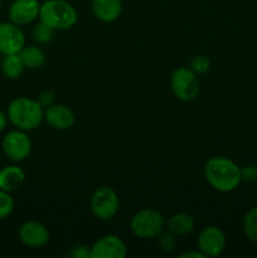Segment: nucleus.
<instances>
[{"mask_svg": "<svg viewBox=\"0 0 257 258\" xmlns=\"http://www.w3.org/2000/svg\"><path fill=\"white\" fill-rule=\"evenodd\" d=\"M19 55L25 68H29V70H39L45 64V60H47L44 50L39 47V44L24 45V48L19 52Z\"/></svg>", "mask_w": 257, "mask_h": 258, "instance_id": "17", "label": "nucleus"}, {"mask_svg": "<svg viewBox=\"0 0 257 258\" xmlns=\"http://www.w3.org/2000/svg\"><path fill=\"white\" fill-rule=\"evenodd\" d=\"M92 13L102 23H113L122 13L121 0H92Z\"/></svg>", "mask_w": 257, "mask_h": 258, "instance_id": "14", "label": "nucleus"}, {"mask_svg": "<svg viewBox=\"0 0 257 258\" xmlns=\"http://www.w3.org/2000/svg\"><path fill=\"white\" fill-rule=\"evenodd\" d=\"M2 8H3V3H2V0H0V10H2Z\"/></svg>", "mask_w": 257, "mask_h": 258, "instance_id": "29", "label": "nucleus"}, {"mask_svg": "<svg viewBox=\"0 0 257 258\" xmlns=\"http://www.w3.org/2000/svg\"><path fill=\"white\" fill-rule=\"evenodd\" d=\"M25 45V34L22 27L9 22L0 23V53L3 55L19 53Z\"/></svg>", "mask_w": 257, "mask_h": 258, "instance_id": "10", "label": "nucleus"}, {"mask_svg": "<svg viewBox=\"0 0 257 258\" xmlns=\"http://www.w3.org/2000/svg\"><path fill=\"white\" fill-rule=\"evenodd\" d=\"M165 219L163 214L153 208H145L136 212L130 221L131 232L138 238H155L163 232Z\"/></svg>", "mask_w": 257, "mask_h": 258, "instance_id": "4", "label": "nucleus"}, {"mask_svg": "<svg viewBox=\"0 0 257 258\" xmlns=\"http://www.w3.org/2000/svg\"><path fill=\"white\" fill-rule=\"evenodd\" d=\"M166 226H168V231H170L175 236L181 237L193 232L194 227H196V221L190 214L185 213V212H178L169 218Z\"/></svg>", "mask_w": 257, "mask_h": 258, "instance_id": "16", "label": "nucleus"}, {"mask_svg": "<svg viewBox=\"0 0 257 258\" xmlns=\"http://www.w3.org/2000/svg\"><path fill=\"white\" fill-rule=\"evenodd\" d=\"M18 237L24 246L39 248L49 242L50 233L47 226L37 221H27L19 227Z\"/></svg>", "mask_w": 257, "mask_h": 258, "instance_id": "11", "label": "nucleus"}, {"mask_svg": "<svg viewBox=\"0 0 257 258\" xmlns=\"http://www.w3.org/2000/svg\"><path fill=\"white\" fill-rule=\"evenodd\" d=\"M37 101L40 103V106H42V107L45 110L47 107L52 106L53 103H55L54 92H53V91H50V90L43 91V92L40 93L39 96H38Z\"/></svg>", "mask_w": 257, "mask_h": 258, "instance_id": "26", "label": "nucleus"}, {"mask_svg": "<svg viewBox=\"0 0 257 258\" xmlns=\"http://www.w3.org/2000/svg\"><path fill=\"white\" fill-rule=\"evenodd\" d=\"M0 70L3 75L9 80H18L24 73L25 66L20 58L19 53L5 54L0 62Z\"/></svg>", "mask_w": 257, "mask_h": 258, "instance_id": "18", "label": "nucleus"}, {"mask_svg": "<svg viewBox=\"0 0 257 258\" xmlns=\"http://www.w3.org/2000/svg\"><path fill=\"white\" fill-rule=\"evenodd\" d=\"M179 257L180 258H206V256H204L199 249H197V251L184 252V253H181Z\"/></svg>", "mask_w": 257, "mask_h": 258, "instance_id": "27", "label": "nucleus"}, {"mask_svg": "<svg viewBox=\"0 0 257 258\" xmlns=\"http://www.w3.org/2000/svg\"><path fill=\"white\" fill-rule=\"evenodd\" d=\"M8 122H9V120H8L7 113H4L2 110H0V134L4 133L5 128H7L8 126Z\"/></svg>", "mask_w": 257, "mask_h": 258, "instance_id": "28", "label": "nucleus"}, {"mask_svg": "<svg viewBox=\"0 0 257 258\" xmlns=\"http://www.w3.org/2000/svg\"><path fill=\"white\" fill-rule=\"evenodd\" d=\"M39 22L53 30H68L78 20L76 8L66 0H45L40 4Z\"/></svg>", "mask_w": 257, "mask_h": 258, "instance_id": "3", "label": "nucleus"}, {"mask_svg": "<svg viewBox=\"0 0 257 258\" xmlns=\"http://www.w3.org/2000/svg\"><path fill=\"white\" fill-rule=\"evenodd\" d=\"M90 208L97 219L110 221L120 209V199L117 193L110 186H100L91 196Z\"/></svg>", "mask_w": 257, "mask_h": 258, "instance_id": "6", "label": "nucleus"}, {"mask_svg": "<svg viewBox=\"0 0 257 258\" xmlns=\"http://www.w3.org/2000/svg\"><path fill=\"white\" fill-rule=\"evenodd\" d=\"M206 180L214 190L229 193L236 190L242 181L241 168L226 156H213L204 166Z\"/></svg>", "mask_w": 257, "mask_h": 258, "instance_id": "1", "label": "nucleus"}, {"mask_svg": "<svg viewBox=\"0 0 257 258\" xmlns=\"http://www.w3.org/2000/svg\"><path fill=\"white\" fill-rule=\"evenodd\" d=\"M243 231L247 239L257 244V206L252 207L243 218Z\"/></svg>", "mask_w": 257, "mask_h": 258, "instance_id": "19", "label": "nucleus"}, {"mask_svg": "<svg viewBox=\"0 0 257 258\" xmlns=\"http://www.w3.org/2000/svg\"><path fill=\"white\" fill-rule=\"evenodd\" d=\"M67 256L71 258H91V247L86 244H76L71 247L67 252Z\"/></svg>", "mask_w": 257, "mask_h": 258, "instance_id": "24", "label": "nucleus"}, {"mask_svg": "<svg viewBox=\"0 0 257 258\" xmlns=\"http://www.w3.org/2000/svg\"><path fill=\"white\" fill-rule=\"evenodd\" d=\"M14 199H13L12 193L2 190L0 189V221L9 218L14 212Z\"/></svg>", "mask_w": 257, "mask_h": 258, "instance_id": "22", "label": "nucleus"}, {"mask_svg": "<svg viewBox=\"0 0 257 258\" xmlns=\"http://www.w3.org/2000/svg\"><path fill=\"white\" fill-rule=\"evenodd\" d=\"M39 9V0H14L8 10V17L12 23L24 27L38 19Z\"/></svg>", "mask_w": 257, "mask_h": 258, "instance_id": "12", "label": "nucleus"}, {"mask_svg": "<svg viewBox=\"0 0 257 258\" xmlns=\"http://www.w3.org/2000/svg\"><path fill=\"white\" fill-rule=\"evenodd\" d=\"M158 246L165 253H170L176 249L178 246V236L171 233L170 231L161 232L158 236Z\"/></svg>", "mask_w": 257, "mask_h": 258, "instance_id": "21", "label": "nucleus"}, {"mask_svg": "<svg viewBox=\"0 0 257 258\" xmlns=\"http://www.w3.org/2000/svg\"><path fill=\"white\" fill-rule=\"evenodd\" d=\"M189 68L198 76L206 75L211 70V60L207 55H196L191 58Z\"/></svg>", "mask_w": 257, "mask_h": 258, "instance_id": "23", "label": "nucleus"}, {"mask_svg": "<svg viewBox=\"0 0 257 258\" xmlns=\"http://www.w3.org/2000/svg\"><path fill=\"white\" fill-rule=\"evenodd\" d=\"M127 247L121 237L106 234L91 246V258H125Z\"/></svg>", "mask_w": 257, "mask_h": 258, "instance_id": "9", "label": "nucleus"}, {"mask_svg": "<svg viewBox=\"0 0 257 258\" xmlns=\"http://www.w3.org/2000/svg\"><path fill=\"white\" fill-rule=\"evenodd\" d=\"M170 86L174 96L181 102H190L196 100L201 91L198 75L189 67H178L173 71Z\"/></svg>", "mask_w": 257, "mask_h": 258, "instance_id": "5", "label": "nucleus"}, {"mask_svg": "<svg viewBox=\"0 0 257 258\" xmlns=\"http://www.w3.org/2000/svg\"><path fill=\"white\" fill-rule=\"evenodd\" d=\"M25 171L19 165H7L0 169V189L14 193L24 184Z\"/></svg>", "mask_w": 257, "mask_h": 258, "instance_id": "15", "label": "nucleus"}, {"mask_svg": "<svg viewBox=\"0 0 257 258\" xmlns=\"http://www.w3.org/2000/svg\"><path fill=\"white\" fill-rule=\"evenodd\" d=\"M226 234L219 227L207 226L199 232L197 238L198 249L206 257H218L226 248Z\"/></svg>", "mask_w": 257, "mask_h": 258, "instance_id": "8", "label": "nucleus"}, {"mask_svg": "<svg viewBox=\"0 0 257 258\" xmlns=\"http://www.w3.org/2000/svg\"><path fill=\"white\" fill-rule=\"evenodd\" d=\"M7 116L15 128L33 131L44 121V108L37 100L30 97H17L8 105Z\"/></svg>", "mask_w": 257, "mask_h": 258, "instance_id": "2", "label": "nucleus"}, {"mask_svg": "<svg viewBox=\"0 0 257 258\" xmlns=\"http://www.w3.org/2000/svg\"><path fill=\"white\" fill-rule=\"evenodd\" d=\"M242 181L246 183H253L257 180V166L253 164H247L241 168Z\"/></svg>", "mask_w": 257, "mask_h": 258, "instance_id": "25", "label": "nucleus"}, {"mask_svg": "<svg viewBox=\"0 0 257 258\" xmlns=\"http://www.w3.org/2000/svg\"><path fill=\"white\" fill-rule=\"evenodd\" d=\"M2 149L9 160L14 163H22L27 160L32 154V139L29 138L27 131L15 128L5 134L2 140Z\"/></svg>", "mask_w": 257, "mask_h": 258, "instance_id": "7", "label": "nucleus"}, {"mask_svg": "<svg viewBox=\"0 0 257 258\" xmlns=\"http://www.w3.org/2000/svg\"><path fill=\"white\" fill-rule=\"evenodd\" d=\"M44 121L55 130L66 131L75 125L76 116L68 106L62 103H53L44 110Z\"/></svg>", "mask_w": 257, "mask_h": 258, "instance_id": "13", "label": "nucleus"}, {"mask_svg": "<svg viewBox=\"0 0 257 258\" xmlns=\"http://www.w3.org/2000/svg\"><path fill=\"white\" fill-rule=\"evenodd\" d=\"M54 32L55 30H53L52 28L45 25L44 23L39 22L33 28L32 37L37 44H47V43L52 42L53 37H54Z\"/></svg>", "mask_w": 257, "mask_h": 258, "instance_id": "20", "label": "nucleus"}]
</instances>
